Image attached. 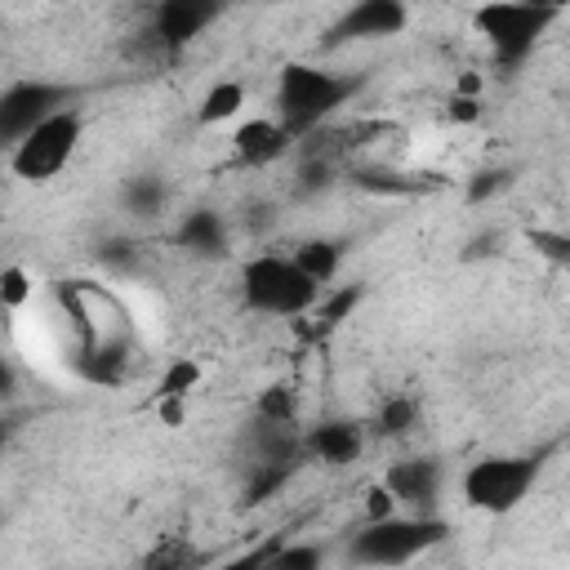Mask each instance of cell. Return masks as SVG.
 Instances as JSON below:
<instances>
[{
	"mask_svg": "<svg viewBox=\"0 0 570 570\" xmlns=\"http://www.w3.org/2000/svg\"><path fill=\"white\" fill-rule=\"evenodd\" d=\"M361 89H365V76H356V71H334V67H321V62H285L281 76H276L272 116L294 138H307L321 125H330Z\"/></svg>",
	"mask_w": 570,
	"mask_h": 570,
	"instance_id": "obj_1",
	"label": "cell"
},
{
	"mask_svg": "<svg viewBox=\"0 0 570 570\" xmlns=\"http://www.w3.org/2000/svg\"><path fill=\"white\" fill-rule=\"evenodd\" d=\"M325 285H316L294 254H254L240 267V307L254 316H307L316 312Z\"/></svg>",
	"mask_w": 570,
	"mask_h": 570,
	"instance_id": "obj_2",
	"label": "cell"
},
{
	"mask_svg": "<svg viewBox=\"0 0 570 570\" xmlns=\"http://www.w3.org/2000/svg\"><path fill=\"white\" fill-rule=\"evenodd\" d=\"M450 539V521L441 512H392L374 517L347 539V561L356 566H410L436 543Z\"/></svg>",
	"mask_w": 570,
	"mask_h": 570,
	"instance_id": "obj_3",
	"label": "cell"
},
{
	"mask_svg": "<svg viewBox=\"0 0 570 570\" xmlns=\"http://www.w3.org/2000/svg\"><path fill=\"white\" fill-rule=\"evenodd\" d=\"M539 476H543V450H534V454H485V459L463 468L459 494L472 512L508 517L525 503V494L539 485Z\"/></svg>",
	"mask_w": 570,
	"mask_h": 570,
	"instance_id": "obj_4",
	"label": "cell"
},
{
	"mask_svg": "<svg viewBox=\"0 0 570 570\" xmlns=\"http://www.w3.org/2000/svg\"><path fill=\"white\" fill-rule=\"evenodd\" d=\"M557 18H561L557 9H543L530 0H485L472 9V31L490 45L499 67H521Z\"/></svg>",
	"mask_w": 570,
	"mask_h": 570,
	"instance_id": "obj_5",
	"label": "cell"
},
{
	"mask_svg": "<svg viewBox=\"0 0 570 570\" xmlns=\"http://www.w3.org/2000/svg\"><path fill=\"white\" fill-rule=\"evenodd\" d=\"M80 134H85V111L71 102L62 111H53L49 120H40L31 134H22L13 147H9V174L22 178V183H49L58 178L76 147H80Z\"/></svg>",
	"mask_w": 570,
	"mask_h": 570,
	"instance_id": "obj_6",
	"label": "cell"
},
{
	"mask_svg": "<svg viewBox=\"0 0 570 570\" xmlns=\"http://www.w3.org/2000/svg\"><path fill=\"white\" fill-rule=\"evenodd\" d=\"M405 27H410V0H352L321 31V53H338V49L370 45V40H392V36H405Z\"/></svg>",
	"mask_w": 570,
	"mask_h": 570,
	"instance_id": "obj_7",
	"label": "cell"
},
{
	"mask_svg": "<svg viewBox=\"0 0 570 570\" xmlns=\"http://www.w3.org/2000/svg\"><path fill=\"white\" fill-rule=\"evenodd\" d=\"M76 89L58 85V80H13L0 94V142L13 147L22 134H31L40 120H49L53 111L71 107Z\"/></svg>",
	"mask_w": 570,
	"mask_h": 570,
	"instance_id": "obj_8",
	"label": "cell"
},
{
	"mask_svg": "<svg viewBox=\"0 0 570 570\" xmlns=\"http://www.w3.org/2000/svg\"><path fill=\"white\" fill-rule=\"evenodd\" d=\"M232 0H156L151 9V40L165 53H183L187 45H196L223 13Z\"/></svg>",
	"mask_w": 570,
	"mask_h": 570,
	"instance_id": "obj_9",
	"label": "cell"
},
{
	"mask_svg": "<svg viewBox=\"0 0 570 570\" xmlns=\"http://www.w3.org/2000/svg\"><path fill=\"white\" fill-rule=\"evenodd\" d=\"M294 147H298V138L276 116H254V120L236 125V134H232V156L249 169H267V165L285 160Z\"/></svg>",
	"mask_w": 570,
	"mask_h": 570,
	"instance_id": "obj_10",
	"label": "cell"
},
{
	"mask_svg": "<svg viewBox=\"0 0 570 570\" xmlns=\"http://www.w3.org/2000/svg\"><path fill=\"white\" fill-rule=\"evenodd\" d=\"M401 512H436L441 503V463L436 459H396L383 472Z\"/></svg>",
	"mask_w": 570,
	"mask_h": 570,
	"instance_id": "obj_11",
	"label": "cell"
},
{
	"mask_svg": "<svg viewBox=\"0 0 570 570\" xmlns=\"http://www.w3.org/2000/svg\"><path fill=\"white\" fill-rule=\"evenodd\" d=\"M174 245L191 258H227L232 254V223L223 209L214 205H196L178 218L174 227Z\"/></svg>",
	"mask_w": 570,
	"mask_h": 570,
	"instance_id": "obj_12",
	"label": "cell"
},
{
	"mask_svg": "<svg viewBox=\"0 0 570 570\" xmlns=\"http://www.w3.org/2000/svg\"><path fill=\"white\" fill-rule=\"evenodd\" d=\"M303 436H307V454L321 459V463H330V468L356 463V454L365 450V428L356 419H321Z\"/></svg>",
	"mask_w": 570,
	"mask_h": 570,
	"instance_id": "obj_13",
	"label": "cell"
},
{
	"mask_svg": "<svg viewBox=\"0 0 570 570\" xmlns=\"http://www.w3.org/2000/svg\"><path fill=\"white\" fill-rule=\"evenodd\" d=\"M120 209L138 223H156L165 209H169V183L156 174V169H138L120 183Z\"/></svg>",
	"mask_w": 570,
	"mask_h": 570,
	"instance_id": "obj_14",
	"label": "cell"
},
{
	"mask_svg": "<svg viewBox=\"0 0 570 570\" xmlns=\"http://www.w3.org/2000/svg\"><path fill=\"white\" fill-rule=\"evenodd\" d=\"M294 258H298V267L316 285L330 289L338 281V272H343V240H334V236H307V240L294 245Z\"/></svg>",
	"mask_w": 570,
	"mask_h": 570,
	"instance_id": "obj_15",
	"label": "cell"
},
{
	"mask_svg": "<svg viewBox=\"0 0 570 570\" xmlns=\"http://www.w3.org/2000/svg\"><path fill=\"white\" fill-rule=\"evenodd\" d=\"M240 107H245V85H240L236 76H223V80H214V85L200 94V102H196V125L236 120Z\"/></svg>",
	"mask_w": 570,
	"mask_h": 570,
	"instance_id": "obj_16",
	"label": "cell"
},
{
	"mask_svg": "<svg viewBox=\"0 0 570 570\" xmlns=\"http://www.w3.org/2000/svg\"><path fill=\"white\" fill-rule=\"evenodd\" d=\"M298 472V463H245V503L254 508V503H267L289 476Z\"/></svg>",
	"mask_w": 570,
	"mask_h": 570,
	"instance_id": "obj_17",
	"label": "cell"
},
{
	"mask_svg": "<svg viewBox=\"0 0 570 570\" xmlns=\"http://www.w3.org/2000/svg\"><path fill=\"white\" fill-rule=\"evenodd\" d=\"M294 196H321L334 187V160L330 156H316V151H298V165H294Z\"/></svg>",
	"mask_w": 570,
	"mask_h": 570,
	"instance_id": "obj_18",
	"label": "cell"
},
{
	"mask_svg": "<svg viewBox=\"0 0 570 570\" xmlns=\"http://www.w3.org/2000/svg\"><path fill=\"white\" fill-rule=\"evenodd\" d=\"M419 414H423L419 396H405V392H396V396H387V401L379 405V419H374V428H379L383 436H405V432H414V428H419Z\"/></svg>",
	"mask_w": 570,
	"mask_h": 570,
	"instance_id": "obj_19",
	"label": "cell"
},
{
	"mask_svg": "<svg viewBox=\"0 0 570 570\" xmlns=\"http://www.w3.org/2000/svg\"><path fill=\"white\" fill-rule=\"evenodd\" d=\"M352 178H356V187L379 191V196H401V191H432V187H441V183H432V174H428V178H410V174H392V169H356Z\"/></svg>",
	"mask_w": 570,
	"mask_h": 570,
	"instance_id": "obj_20",
	"label": "cell"
},
{
	"mask_svg": "<svg viewBox=\"0 0 570 570\" xmlns=\"http://www.w3.org/2000/svg\"><path fill=\"white\" fill-rule=\"evenodd\" d=\"M254 414L294 423V419H298V396H294V387H289V383H267V387L258 392V401H254Z\"/></svg>",
	"mask_w": 570,
	"mask_h": 570,
	"instance_id": "obj_21",
	"label": "cell"
},
{
	"mask_svg": "<svg viewBox=\"0 0 570 570\" xmlns=\"http://www.w3.org/2000/svg\"><path fill=\"white\" fill-rule=\"evenodd\" d=\"M196 383H200V365L183 356V361H174V365L165 370V379H160V396H187Z\"/></svg>",
	"mask_w": 570,
	"mask_h": 570,
	"instance_id": "obj_22",
	"label": "cell"
},
{
	"mask_svg": "<svg viewBox=\"0 0 570 570\" xmlns=\"http://www.w3.org/2000/svg\"><path fill=\"white\" fill-rule=\"evenodd\" d=\"M356 303H361V285H347V289H338L334 298H330V294H321V303H316V316H321L325 325H338V321H343V316H347Z\"/></svg>",
	"mask_w": 570,
	"mask_h": 570,
	"instance_id": "obj_23",
	"label": "cell"
},
{
	"mask_svg": "<svg viewBox=\"0 0 570 570\" xmlns=\"http://www.w3.org/2000/svg\"><path fill=\"white\" fill-rule=\"evenodd\" d=\"M0 298H4V307H22V303L31 298V276H27L18 263L0 272Z\"/></svg>",
	"mask_w": 570,
	"mask_h": 570,
	"instance_id": "obj_24",
	"label": "cell"
},
{
	"mask_svg": "<svg viewBox=\"0 0 570 570\" xmlns=\"http://www.w3.org/2000/svg\"><path fill=\"white\" fill-rule=\"evenodd\" d=\"M530 245H534L543 258L570 267V236H566V232H530Z\"/></svg>",
	"mask_w": 570,
	"mask_h": 570,
	"instance_id": "obj_25",
	"label": "cell"
},
{
	"mask_svg": "<svg viewBox=\"0 0 570 570\" xmlns=\"http://www.w3.org/2000/svg\"><path fill=\"white\" fill-rule=\"evenodd\" d=\"M392 512H401V503H396V494L387 490V481L370 485V490H365V521H374V517H392Z\"/></svg>",
	"mask_w": 570,
	"mask_h": 570,
	"instance_id": "obj_26",
	"label": "cell"
},
{
	"mask_svg": "<svg viewBox=\"0 0 570 570\" xmlns=\"http://www.w3.org/2000/svg\"><path fill=\"white\" fill-rule=\"evenodd\" d=\"M508 187V169H481L472 183H468V200H485V196H494V191H503Z\"/></svg>",
	"mask_w": 570,
	"mask_h": 570,
	"instance_id": "obj_27",
	"label": "cell"
},
{
	"mask_svg": "<svg viewBox=\"0 0 570 570\" xmlns=\"http://www.w3.org/2000/svg\"><path fill=\"white\" fill-rule=\"evenodd\" d=\"M267 227H276V205L249 200V205H245V232H267Z\"/></svg>",
	"mask_w": 570,
	"mask_h": 570,
	"instance_id": "obj_28",
	"label": "cell"
},
{
	"mask_svg": "<svg viewBox=\"0 0 570 570\" xmlns=\"http://www.w3.org/2000/svg\"><path fill=\"white\" fill-rule=\"evenodd\" d=\"M499 245H503V232L490 227V232H481V236H472V240L463 245V258H468V263H472V258H490Z\"/></svg>",
	"mask_w": 570,
	"mask_h": 570,
	"instance_id": "obj_29",
	"label": "cell"
},
{
	"mask_svg": "<svg viewBox=\"0 0 570 570\" xmlns=\"http://www.w3.org/2000/svg\"><path fill=\"white\" fill-rule=\"evenodd\" d=\"M481 116V102L472 94H454L450 98V120H476Z\"/></svg>",
	"mask_w": 570,
	"mask_h": 570,
	"instance_id": "obj_30",
	"label": "cell"
},
{
	"mask_svg": "<svg viewBox=\"0 0 570 570\" xmlns=\"http://www.w3.org/2000/svg\"><path fill=\"white\" fill-rule=\"evenodd\" d=\"M102 263H116V267L134 263V240H107L102 245Z\"/></svg>",
	"mask_w": 570,
	"mask_h": 570,
	"instance_id": "obj_31",
	"label": "cell"
},
{
	"mask_svg": "<svg viewBox=\"0 0 570 570\" xmlns=\"http://www.w3.org/2000/svg\"><path fill=\"white\" fill-rule=\"evenodd\" d=\"M530 4H543V9H557V13L570 9V0H530Z\"/></svg>",
	"mask_w": 570,
	"mask_h": 570,
	"instance_id": "obj_32",
	"label": "cell"
}]
</instances>
